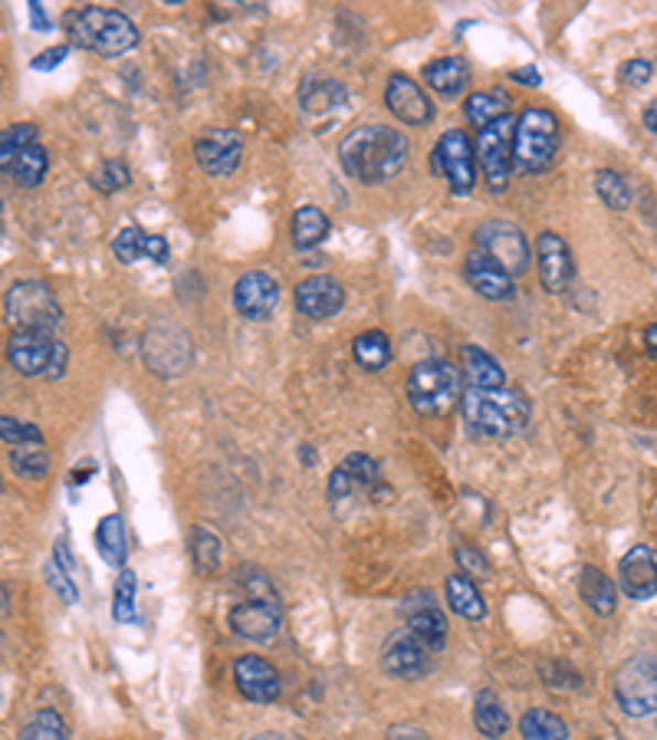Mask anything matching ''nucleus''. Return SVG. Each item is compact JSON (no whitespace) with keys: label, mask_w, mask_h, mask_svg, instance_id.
<instances>
[{"label":"nucleus","mask_w":657,"mask_h":740,"mask_svg":"<svg viewBox=\"0 0 657 740\" xmlns=\"http://www.w3.org/2000/svg\"><path fill=\"white\" fill-rule=\"evenodd\" d=\"M408 136L391 126H358L338 142L342 169L362 185H381L395 179L408 162Z\"/></svg>","instance_id":"f257e3e1"},{"label":"nucleus","mask_w":657,"mask_h":740,"mask_svg":"<svg viewBox=\"0 0 657 740\" xmlns=\"http://www.w3.org/2000/svg\"><path fill=\"white\" fill-rule=\"evenodd\" d=\"M66 33L69 43L79 50H93L106 60H116L122 53H129L139 43V30L136 23L119 13V10H106V7H86V10H69L66 13Z\"/></svg>","instance_id":"f03ea898"},{"label":"nucleus","mask_w":657,"mask_h":740,"mask_svg":"<svg viewBox=\"0 0 657 740\" xmlns=\"http://www.w3.org/2000/svg\"><path fill=\"white\" fill-rule=\"evenodd\" d=\"M461 411L467 425L484 438H513L529 421L526 398L506 388H467L461 395Z\"/></svg>","instance_id":"7ed1b4c3"},{"label":"nucleus","mask_w":657,"mask_h":740,"mask_svg":"<svg viewBox=\"0 0 657 740\" xmlns=\"http://www.w3.org/2000/svg\"><path fill=\"white\" fill-rule=\"evenodd\" d=\"M559 146H562L559 119L542 106L523 109V116L516 119V136H513V172H519V175L546 172L552 165Z\"/></svg>","instance_id":"20e7f679"},{"label":"nucleus","mask_w":657,"mask_h":740,"mask_svg":"<svg viewBox=\"0 0 657 740\" xmlns=\"http://www.w3.org/2000/svg\"><path fill=\"white\" fill-rule=\"evenodd\" d=\"M3 320L13 330L56 333L63 323V307L43 280H17L3 293Z\"/></svg>","instance_id":"39448f33"},{"label":"nucleus","mask_w":657,"mask_h":740,"mask_svg":"<svg viewBox=\"0 0 657 740\" xmlns=\"http://www.w3.org/2000/svg\"><path fill=\"white\" fill-rule=\"evenodd\" d=\"M7 360L20 375L60 378L69 366V350L53 333L13 330L7 340Z\"/></svg>","instance_id":"423d86ee"},{"label":"nucleus","mask_w":657,"mask_h":740,"mask_svg":"<svg viewBox=\"0 0 657 740\" xmlns=\"http://www.w3.org/2000/svg\"><path fill=\"white\" fill-rule=\"evenodd\" d=\"M408 398L421 415H444L461 398V372L444 360H424L408 375Z\"/></svg>","instance_id":"0eeeda50"},{"label":"nucleus","mask_w":657,"mask_h":740,"mask_svg":"<svg viewBox=\"0 0 657 740\" xmlns=\"http://www.w3.org/2000/svg\"><path fill=\"white\" fill-rule=\"evenodd\" d=\"M615 701L628 718L657 715V658L632 655L615 675Z\"/></svg>","instance_id":"6e6552de"},{"label":"nucleus","mask_w":657,"mask_h":740,"mask_svg":"<svg viewBox=\"0 0 657 740\" xmlns=\"http://www.w3.org/2000/svg\"><path fill=\"white\" fill-rule=\"evenodd\" d=\"M431 175L448 179L454 194H471L477 185V152L471 139L461 129H451L441 136V142L431 152Z\"/></svg>","instance_id":"1a4fd4ad"},{"label":"nucleus","mask_w":657,"mask_h":740,"mask_svg":"<svg viewBox=\"0 0 657 740\" xmlns=\"http://www.w3.org/2000/svg\"><path fill=\"white\" fill-rule=\"evenodd\" d=\"M474 250L487 254L493 264H499L509 277L526 274L529 260H532L526 234L516 224H509V221H484L474 230Z\"/></svg>","instance_id":"9d476101"},{"label":"nucleus","mask_w":657,"mask_h":740,"mask_svg":"<svg viewBox=\"0 0 657 740\" xmlns=\"http://www.w3.org/2000/svg\"><path fill=\"white\" fill-rule=\"evenodd\" d=\"M513 136H516V122L506 116L499 122H493L487 129H481L477 136V169L484 175V182L493 194H503L509 185V172H513Z\"/></svg>","instance_id":"9b49d317"},{"label":"nucleus","mask_w":657,"mask_h":740,"mask_svg":"<svg viewBox=\"0 0 657 740\" xmlns=\"http://www.w3.org/2000/svg\"><path fill=\"white\" fill-rule=\"evenodd\" d=\"M194 155H197V165L211 179H224V175L237 172V165L244 159V139L234 129H207L197 136Z\"/></svg>","instance_id":"f8f14e48"},{"label":"nucleus","mask_w":657,"mask_h":740,"mask_svg":"<svg viewBox=\"0 0 657 740\" xmlns=\"http://www.w3.org/2000/svg\"><path fill=\"white\" fill-rule=\"evenodd\" d=\"M234 307L247 320H270L280 307V283L267 270H250L234 283Z\"/></svg>","instance_id":"ddd939ff"},{"label":"nucleus","mask_w":657,"mask_h":740,"mask_svg":"<svg viewBox=\"0 0 657 740\" xmlns=\"http://www.w3.org/2000/svg\"><path fill=\"white\" fill-rule=\"evenodd\" d=\"M428 658H431V648L418 635L395 632L381 648V672L391 678H401V682H414L428 672V665H431Z\"/></svg>","instance_id":"4468645a"},{"label":"nucleus","mask_w":657,"mask_h":740,"mask_svg":"<svg viewBox=\"0 0 657 740\" xmlns=\"http://www.w3.org/2000/svg\"><path fill=\"white\" fill-rule=\"evenodd\" d=\"M234 635L247 639V642H270L280 632V602L270 599H240L230 615H227Z\"/></svg>","instance_id":"2eb2a0df"},{"label":"nucleus","mask_w":657,"mask_h":740,"mask_svg":"<svg viewBox=\"0 0 657 740\" xmlns=\"http://www.w3.org/2000/svg\"><path fill=\"white\" fill-rule=\"evenodd\" d=\"M405 622H408V632L418 635L431 652H441L448 645V619L444 612L438 609V599L424 589L411 592L405 599Z\"/></svg>","instance_id":"dca6fc26"},{"label":"nucleus","mask_w":657,"mask_h":740,"mask_svg":"<svg viewBox=\"0 0 657 740\" xmlns=\"http://www.w3.org/2000/svg\"><path fill=\"white\" fill-rule=\"evenodd\" d=\"M378 464L368 458V454H348L332 474H328L326 497L332 504H345V501H355L358 494L371 491L378 484Z\"/></svg>","instance_id":"f3484780"},{"label":"nucleus","mask_w":657,"mask_h":740,"mask_svg":"<svg viewBox=\"0 0 657 740\" xmlns=\"http://www.w3.org/2000/svg\"><path fill=\"white\" fill-rule=\"evenodd\" d=\"M385 106L405 126H428L431 116H434V109H431L428 96L421 93V86L414 79H408L405 73H395L388 79V86H385Z\"/></svg>","instance_id":"a211bd4d"},{"label":"nucleus","mask_w":657,"mask_h":740,"mask_svg":"<svg viewBox=\"0 0 657 740\" xmlns=\"http://www.w3.org/2000/svg\"><path fill=\"white\" fill-rule=\"evenodd\" d=\"M539 280L549 293H566V287L572 283V254L569 244L556 234V230H542L539 244Z\"/></svg>","instance_id":"6ab92c4d"},{"label":"nucleus","mask_w":657,"mask_h":740,"mask_svg":"<svg viewBox=\"0 0 657 740\" xmlns=\"http://www.w3.org/2000/svg\"><path fill=\"white\" fill-rule=\"evenodd\" d=\"M234 682L240 688L244 698H250L254 705H270L280 698V675L273 672V665L260 655H244L234 665Z\"/></svg>","instance_id":"aec40b11"},{"label":"nucleus","mask_w":657,"mask_h":740,"mask_svg":"<svg viewBox=\"0 0 657 740\" xmlns=\"http://www.w3.org/2000/svg\"><path fill=\"white\" fill-rule=\"evenodd\" d=\"M345 307V287L335 277H306L297 287V310L310 320H332Z\"/></svg>","instance_id":"412c9836"},{"label":"nucleus","mask_w":657,"mask_h":740,"mask_svg":"<svg viewBox=\"0 0 657 740\" xmlns=\"http://www.w3.org/2000/svg\"><path fill=\"white\" fill-rule=\"evenodd\" d=\"M618 586L628 599L635 602H645L657 592V562L655 554L648 547H632L628 554L622 556V566H618Z\"/></svg>","instance_id":"4be33fe9"},{"label":"nucleus","mask_w":657,"mask_h":740,"mask_svg":"<svg viewBox=\"0 0 657 740\" xmlns=\"http://www.w3.org/2000/svg\"><path fill=\"white\" fill-rule=\"evenodd\" d=\"M464 274H467V283H471L484 300H509V297L516 293L513 277H509L499 264H493L487 254H481V250H471V254H467Z\"/></svg>","instance_id":"5701e85b"},{"label":"nucleus","mask_w":657,"mask_h":740,"mask_svg":"<svg viewBox=\"0 0 657 740\" xmlns=\"http://www.w3.org/2000/svg\"><path fill=\"white\" fill-rule=\"evenodd\" d=\"M424 83H428L438 96L454 99V96H461V93L467 89V83H471V66H467V60H461V56H441V60H434V63L424 66Z\"/></svg>","instance_id":"b1692460"},{"label":"nucleus","mask_w":657,"mask_h":740,"mask_svg":"<svg viewBox=\"0 0 657 740\" xmlns=\"http://www.w3.org/2000/svg\"><path fill=\"white\" fill-rule=\"evenodd\" d=\"M348 103V93L338 79H326V76H310L303 86H300V106L313 116H323V112H335Z\"/></svg>","instance_id":"393cba45"},{"label":"nucleus","mask_w":657,"mask_h":740,"mask_svg":"<svg viewBox=\"0 0 657 740\" xmlns=\"http://www.w3.org/2000/svg\"><path fill=\"white\" fill-rule=\"evenodd\" d=\"M579 592H582V602L592 612H599V615H612L615 605H618V589H615V582L599 566H582V572H579Z\"/></svg>","instance_id":"a878e982"},{"label":"nucleus","mask_w":657,"mask_h":740,"mask_svg":"<svg viewBox=\"0 0 657 740\" xmlns=\"http://www.w3.org/2000/svg\"><path fill=\"white\" fill-rule=\"evenodd\" d=\"M461 366H464V378L471 388H503V382H506V372L499 369V363L487 356L481 346H464Z\"/></svg>","instance_id":"bb28decb"},{"label":"nucleus","mask_w":657,"mask_h":740,"mask_svg":"<svg viewBox=\"0 0 657 740\" xmlns=\"http://www.w3.org/2000/svg\"><path fill=\"white\" fill-rule=\"evenodd\" d=\"M448 602H451V609H454L457 615H464V619H471V622H481V619L487 615V602H484L477 582H471L464 572H454V576L448 579Z\"/></svg>","instance_id":"cd10ccee"},{"label":"nucleus","mask_w":657,"mask_h":740,"mask_svg":"<svg viewBox=\"0 0 657 740\" xmlns=\"http://www.w3.org/2000/svg\"><path fill=\"white\" fill-rule=\"evenodd\" d=\"M506 109H509V96L499 93V89L474 93V96H467V103H464V116H467V122L477 126V129H487L493 122L506 119Z\"/></svg>","instance_id":"c85d7f7f"},{"label":"nucleus","mask_w":657,"mask_h":740,"mask_svg":"<svg viewBox=\"0 0 657 740\" xmlns=\"http://www.w3.org/2000/svg\"><path fill=\"white\" fill-rule=\"evenodd\" d=\"M7 458H10L13 474L26 478V481H43L50 474V468H53L46 444H17V448L7 451Z\"/></svg>","instance_id":"c756f323"},{"label":"nucleus","mask_w":657,"mask_h":740,"mask_svg":"<svg viewBox=\"0 0 657 740\" xmlns=\"http://www.w3.org/2000/svg\"><path fill=\"white\" fill-rule=\"evenodd\" d=\"M352 356L365 372H378L391 363V343H388V336L381 330H368V333L355 336Z\"/></svg>","instance_id":"7c9ffc66"},{"label":"nucleus","mask_w":657,"mask_h":740,"mask_svg":"<svg viewBox=\"0 0 657 740\" xmlns=\"http://www.w3.org/2000/svg\"><path fill=\"white\" fill-rule=\"evenodd\" d=\"M96 547H99V556L109 562V566H122L126 562V521L119 514H109L99 521L96 527Z\"/></svg>","instance_id":"2f4dec72"},{"label":"nucleus","mask_w":657,"mask_h":740,"mask_svg":"<svg viewBox=\"0 0 657 740\" xmlns=\"http://www.w3.org/2000/svg\"><path fill=\"white\" fill-rule=\"evenodd\" d=\"M328 237V217L316 207V204H303V207H297V214H293V240H297V247H316V244H323Z\"/></svg>","instance_id":"473e14b6"},{"label":"nucleus","mask_w":657,"mask_h":740,"mask_svg":"<svg viewBox=\"0 0 657 740\" xmlns=\"http://www.w3.org/2000/svg\"><path fill=\"white\" fill-rule=\"evenodd\" d=\"M519 734L523 740H566L569 738V728L559 715L546 711V708H532L523 715L519 721Z\"/></svg>","instance_id":"72a5a7b5"},{"label":"nucleus","mask_w":657,"mask_h":740,"mask_svg":"<svg viewBox=\"0 0 657 740\" xmlns=\"http://www.w3.org/2000/svg\"><path fill=\"white\" fill-rule=\"evenodd\" d=\"M474 725L484 738H503L509 731V718L499 705V698L493 691H481L477 695V705H474Z\"/></svg>","instance_id":"f704fd0d"},{"label":"nucleus","mask_w":657,"mask_h":740,"mask_svg":"<svg viewBox=\"0 0 657 740\" xmlns=\"http://www.w3.org/2000/svg\"><path fill=\"white\" fill-rule=\"evenodd\" d=\"M36 136H40V129H36L33 122H17V126H10V129L3 132V139H0V169L10 172L13 162H17L26 149L36 146Z\"/></svg>","instance_id":"c9c22d12"},{"label":"nucleus","mask_w":657,"mask_h":740,"mask_svg":"<svg viewBox=\"0 0 657 740\" xmlns=\"http://www.w3.org/2000/svg\"><path fill=\"white\" fill-rule=\"evenodd\" d=\"M46 149L36 142L33 149H26L17 162H13V169L7 172V175H13V182L20 187H40V182L46 179Z\"/></svg>","instance_id":"e433bc0d"},{"label":"nucleus","mask_w":657,"mask_h":740,"mask_svg":"<svg viewBox=\"0 0 657 740\" xmlns=\"http://www.w3.org/2000/svg\"><path fill=\"white\" fill-rule=\"evenodd\" d=\"M191 559H194L197 572H214L220 566V540L211 530L194 527L191 530Z\"/></svg>","instance_id":"4c0bfd02"},{"label":"nucleus","mask_w":657,"mask_h":740,"mask_svg":"<svg viewBox=\"0 0 657 740\" xmlns=\"http://www.w3.org/2000/svg\"><path fill=\"white\" fill-rule=\"evenodd\" d=\"M17 740H66L63 718H60L53 708H43V711H36V715L20 728Z\"/></svg>","instance_id":"58836bf2"},{"label":"nucleus","mask_w":657,"mask_h":740,"mask_svg":"<svg viewBox=\"0 0 657 740\" xmlns=\"http://www.w3.org/2000/svg\"><path fill=\"white\" fill-rule=\"evenodd\" d=\"M136 589H139L136 572L122 569L119 582H116V599H112V619L116 622H136Z\"/></svg>","instance_id":"ea45409f"},{"label":"nucleus","mask_w":657,"mask_h":740,"mask_svg":"<svg viewBox=\"0 0 657 740\" xmlns=\"http://www.w3.org/2000/svg\"><path fill=\"white\" fill-rule=\"evenodd\" d=\"M595 191L599 197L612 207V211H625L632 204V191H628V182L618 175V172H595Z\"/></svg>","instance_id":"a19ab883"},{"label":"nucleus","mask_w":657,"mask_h":740,"mask_svg":"<svg viewBox=\"0 0 657 740\" xmlns=\"http://www.w3.org/2000/svg\"><path fill=\"white\" fill-rule=\"evenodd\" d=\"M146 237L149 234H142L139 227H122L116 237H112V254L119 257V264H136V260H142L146 257Z\"/></svg>","instance_id":"79ce46f5"},{"label":"nucleus","mask_w":657,"mask_h":740,"mask_svg":"<svg viewBox=\"0 0 657 740\" xmlns=\"http://www.w3.org/2000/svg\"><path fill=\"white\" fill-rule=\"evenodd\" d=\"M0 438H3L7 448H17V444H46V441H43V431H40L36 425H30V421H17V418H10V415L0 418Z\"/></svg>","instance_id":"37998d69"},{"label":"nucleus","mask_w":657,"mask_h":740,"mask_svg":"<svg viewBox=\"0 0 657 740\" xmlns=\"http://www.w3.org/2000/svg\"><path fill=\"white\" fill-rule=\"evenodd\" d=\"M89 182L99 187L103 194H112V191H122V187H129L132 182V175H129V169H126V162H116V159H106L93 175H89Z\"/></svg>","instance_id":"c03bdc74"},{"label":"nucleus","mask_w":657,"mask_h":740,"mask_svg":"<svg viewBox=\"0 0 657 740\" xmlns=\"http://www.w3.org/2000/svg\"><path fill=\"white\" fill-rule=\"evenodd\" d=\"M46 579H50V586H53V592L63 599V602H76V589H73V582H69V572L63 569V566H56V562H46Z\"/></svg>","instance_id":"a18cd8bd"},{"label":"nucleus","mask_w":657,"mask_h":740,"mask_svg":"<svg viewBox=\"0 0 657 740\" xmlns=\"http://www.w3.org/2000/svg\"><path fill=\"white\" fill-rule=\"evenodd\" d=\"M651 73H655V66H651L648 60H628V63H622V69H618L622 83H628V86H645V83L651 79Z\"/></svg>","instance_id":"49530a36"},{"label":"nucleus","mask_w":657,"mask_h":740,"mask_svg":"<svg viewBox=\"0 0 657 740\" xmlns=\"http://www.w3.org/2000/svg\"><path fill=\"white\" fill-rule=\"evenodd\" d=\"M66 56H69V43H60V46L43 50V53H40L30 66H33V69H40V73H46V69H56Z\"/></svg>","instance_id":"de8ad7c7"},{"label":"nucleus","mask_w":657,"mask_h":740,"mask_svg":"<svg viewBox=\"0 0 657 740\" xmlns=\"http://www.w3.org/2000/svg\"><path fill=\"white\" fill-rule=\"evenodd\" d=\"M146 257L155 260V264H168V244H164V237H159V234H149L146 237Z\"/></svg>","instance_id":"09e8293b"},{"label":"nucleus","mask_w":657,"mask_h":740,"mask_svg":"<svg viewBox=\"0 0 657 740\" xmlns=\"http://www.w3.org/2000/svg\"><path fill=\"white\" fill-rule=\"evenodd\" d=\"M388 740H431V738H428V731H421L418 725H395V728L388 731Z\"/></svg>","instance_id":"8fccbe9b"},{"label":"nucleus","mask_w":657,"mask_h":740,"mask_svg":"<svg viewBox=\"0 0 657 740\" xmlns=\"http://www.w3.org/2000/svg\"><path fill=\"white\" fill-rule=\"evenodd\" d=\"M26 10H30V20H33V26H36L40 33H50V30H53V23H50L46 10H43L40 3H26Z\"/></svg>","instance_id":"3c124183"},{"label":"nucleus","mask_w":657,"mask_h":740,"mask_svg":"<svg viewBox=\"0 0 657 740\" xmlns=\"http://www.w3.org/2000/svg\"><path fill=\"white\" fill-rule=\"evenodd\" d=\"M513 83H523V86H539V83H542V76H539V69H536V66H519V69H513Z\"/></svg>","instance_id":"603ef678"},{"label":"nucleus","mask_w":657,"mask_h":740,"mask_svg":"<svg viewBox=\"0 0 657 740\" xmlns=\"http://www.w3.org/2000/svg\"><path fill=\"white\" fill-rule=\"evenodd\" d=\"M461 559H464V562H467L471 569H477V572H487V562H481L474 550H457V562H461Z\"/></svg>","instance_id":"864d4df0"},{"label":"nucleus","mask_w":657,"mask_h":740,"mask_svg":"<svg viewBox=\"0 0 657 740\" xmlns=\"http://www.w3.org/2000/svg\"><path fill=\"white\" fill-rule=\"evenodd\" d=\"M645 350H648V356H655L657 360V320L645 330Z\"/></svg>","instance_id":"5fc2aeb1"},{"label":"nucleus","mask_w":657,"mask_h":740,"mask_svg":"<svg viewBox=\"0 0 657 740\" xmlns=\"http://www.w3.org/2000/svg\"><path fill=\"white\" fill-rule=\"evenodd\" d=\"M645 126H648V129L657 136V99L648 106V109H645Z\"/></svg>","instance_id":"6e6d98bb"},{"label":"nucleus","mask_w":657,"mask_h":740,"mask_svg":"<svg viewBox=\"0 0 657 740\" xmlns=\"http://www.w3.org/2000/svg\"><path fill=\"white\" fill-rule=\"evenodd\" d=\"M250 740H293V738H287V734H257V738Z\"/></svg>","instance_id":"4d7b16f0"}]
</instances>
